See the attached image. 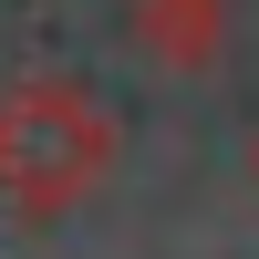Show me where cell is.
<instances>
[{"instance_id": "cell-2", "label": "cell", "mask_w": 259, "mask_h": 259, "mask_svg": "<svg viewBox=\"0 0 259 259\" xmlns=\"http://www.w3.org/2000/svg\"><path fill=\"white\" fill-rule=\"evenodd\" d=\"M124 31H135V52L156 73H207L228 52V0H135Z\"/></svg>"}, {"instance_id": "cell-1", "label": "cell", "mask_w": 259, "mask_h": 259, "mask_svg": "<svg viewBox=\"0 0 259 259\" xmlns=\"http://www.w3.org/2000/svg\"><path fill=\"white\" fill-rule=\"evenodd\" d=\"M104 166H114V114H104L83 83L31 73V83L0 94V197H11L21 218L83 207L104 187Z\"/></svg>"}]
</instances>
